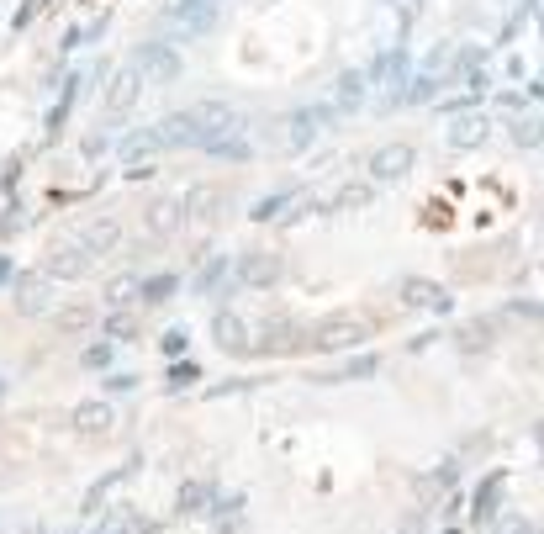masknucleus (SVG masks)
Listing matches in <instances>:
<instances>
[{
  "label": "nucleus",
  "instance_id": "f257e3e1",
  "mask_svg": "<svg viewBox=\"0 0 544 534\" xmlns=\"http://www.w3.org/2000/svg\"><path fill=\"white\" fill-rule=\"evenodd\" d=\"M133 69H138V80H148V85H175L180 80V53L164 48V43H143Z\"/></svg>",
  "mask_w": 544,
  "mask_h": 534
},
{
  "label": "nucleus",
  "instance_id": "f03ea898",
  "mask_svg": "<svg viewBox=\"0 0 544 534\" xmlns=\"http://www.w3.org/2000/svg\"><path fill=\"white\" fill-rule=\"evenodd\" d=\"M412 159H418V154H412L407 143H386V149L370 154V175H375V180H402V175L412 170Z\"/></svg>",
  "mask_w": 544,
  "mask_h": 534
},
{
  "label": "nucleus",
  "instance_id": "7ed1b4c3",
  "mask_svg": "<svg viewBox=\"0 0 544 534\" xmlns=\"http://www.w3.org/2000/svg\"><path fill=\"white\" fill-rule=\"evenodd\" d=\"M138 90H143V80H138V69H133V64H127V69H122V75H117V80H111V90H106V106H111V112H127V106H133V101H138Z\"/></svg>",
  "mask_w": 544,
  "mask_h": 534
},
{
  "label": "nucleus",
  "instance_id": "20e7f679",
  "mask_svg": "<svg viewBox=\"0 0 544 534\" xmlns=\"http://www.w3.org/2000/svg\"><path fill=\"white\" fill-rule=\"evenodd\" d=\"M159 149H164V143H159L154 127H143V133H127V138H122V164H138V159L159 154Z\"/></svg>",
  "mask_w": 544,
  "mask_h": 534
},
{
  "label": "nucleus",
  "instance_id": "39448f33",
  "mask_svg": "<svg viewBox=\"0 0 544 534\" xmlns=\"http://www.w3.org/2000/svg\"><path fill=\"white\" fill-rule=\"evenodd\" d=\"M365 75H339V90H333V112H354L365 101Z\"/></svg>",
  "mask_w": 544,
  "mask_h": 534
},
{
  "label": "nucleus",
  "instance_id": "423d86ee",
  "mask_svg": "<svg viewBox=\"0 0 544 534\" xmlns=\"http://www.w3.org/2000/svg\"><path fill=\"white\" fill-rule=\"evenodd\" d=\"M280 275V260L275 254H259V260H243V281L249 286H265V281H275Z\"/></svg>",
  "mask_w": 544,
  "mask_h": 534
},
{
  "label": "nucleus",
  "instance_id": "0eeeda50",
  "mask_svg": "<svg viewBox=\"0 0 544 534\" xmlns=\"http://www.w3.org/2000/svg\"><path fill=\"white\" fill-rule=\"evenodd\" d=\"M486 138V122L481 117H460L455 127H449V143H465V149H471V143H481Z\"/></svg>",
  "mask_w": 544,
  "mask_h": 534
},
{
  "label": "nucleus",
  "instance_id": "6e6552de",
  "mask_svg": "<svg viewBox=\"0 0 544 534\" xmlns=\"http://www.w3.org/2000/svg\"><path fill=\"white\" fill-rule=\"evenodd\" d=\"M217 344L222 349H243V323L233 318V312H222L217 318Z\"/></svg>",
  "mask_w": 544,
  "mask_h": 534
},
{
  "label": "nucleus",
  "instance_id": "1a4fd4ad",
  "mask_svg": "<svg viewBox=\"0 0 544 534\" xmlns=\"http://www.w3.org/2000/svg\"><path fill=\"white\" fill-rule=\"evenodd\" d=\"M317 117H323V112H296V117H291V122H296V127H291V149H302V143L312 138Z\"/></svg>",
  "mask_w": 544,
  "mask_h": 534
},
{
  "label": "nucleus",
  "instance_id": "9d476101",
  "mask_svg": "<svg viewBox=\"0 0 544 534\" xmlns=\"http://www.w3.org/2000/svg\"><path fill=\"white\" fill-rule=\"evenodd\" d=\"M74 418H80V429H90V434H101L111 413L101 408V402H90V408H80V413H74Z\"/></svg>",
  "mask_w": 544,
  "mask_h": 534
},
{
  "label": "nucleus",
  "instance_id": "9b49d317",
  "mask_svg": "<svg viewBox=\"0 0 544 534\" xmlns=\"http://www.w3.org/2000/svg\"><path fill=\"white\" fill-rule=\"evenodd\" d=\"M148 223H154V228H175V223H180V212H175V201H159V207H154V212H148Z\"/></svg>",
  "mask_w": 544,
  "mask_h": 534
},
{
  "label": "nucleus",
  "instance_id": "f8f14e48",
  "mask_svg": "<svg viewBox=\"0 0 544 534\" xmlns=\"http://www.w3.org/2000/svg\"><path fill=\"white\" fill-rule=\"evenodd\" d=\"M22 307H27V312H32V307H48V291L27 281V286H22Z\"/></svg>",
  "mask_w": 544,
  "mask_h": 534
},
{
  "label": "nucleus",
  "instance_id": "ddd939ff",
  "mask_svg": "<svg viewBox=\"0 0 544 534\" xmlns=\"http://www.w3.org/2000/svg\"><path fill=\"white\" fill-rule=\"evenodd\" d=\"M513 133H518V143H539V127H534V117H518V127H513Z\"/></svg>",
  "mask_w": 544,
  "mask_h": 534
}]
</instances>
